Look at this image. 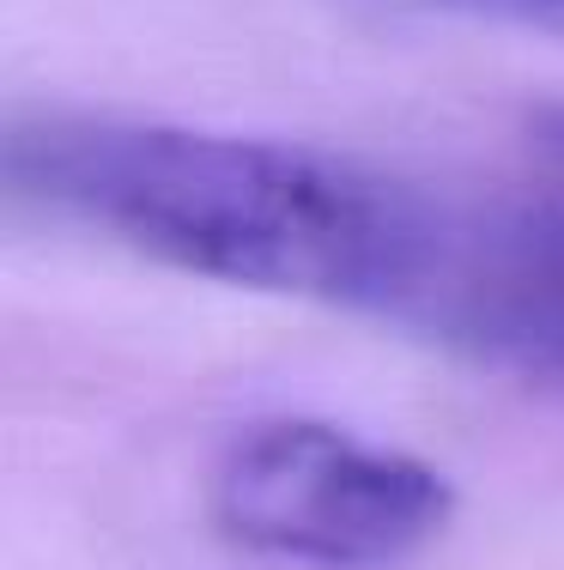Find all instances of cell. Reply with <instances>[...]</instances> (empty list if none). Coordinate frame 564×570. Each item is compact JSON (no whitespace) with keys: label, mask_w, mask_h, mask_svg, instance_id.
Instances as JSON below:
<instances>
[{"label":"cell","mask_w":564,"mask_h":570,"mask_svg":"<svg viewBox=\"0 0 564 570\" xmlns=\"http://www.w3.org/2000/svg\"><path fill=\"white\" fill-rule=\"evenodd\" d=\"M449 515V473L334 419H255L207 468L212 534L267 564L395 570L432 547Z\"/></svg>","instance_id":"2"},{"label":"cell","mask_w":564,"mask_h":570,"mask_svg":"<svg viewBox=\"0 0 564 570\" xmlns=\"http://www.w3.org/2000/svg\"><path fill=\"white\" fill-rule=\"evenodd\" d=\"M383 322L564 395V195H432Z\"/></svg>","instance_id":"3"},{"label":"cell","mask_w":564,"mask_h":570,"mask_svg":"<svg viewBox=\"0 0 564 570\" xmlns=\"http://www.w3.org/2000/svg\"><path fill=\"white\" fill-rule=\"evenodd\" d=\"M419 12H449V19H474V24H504V31H528V37H558L564 43V0H400Z\"/></svg>","instance_id":"4"},{"label":"cell","mask_w":564,"mask_h":570,"mask_svg":"<svg viewBox=\"0 0 564 570\" xmlns=\"http://www.w3.org/2000/svg\"><path fill=\"white\" fill-rule=\"evenodd\" d=\"M0 176L19 207L188 279L310 297L383 322L425 188L261 134L86 110L12 116Z\"/></svg>","instance_id":"1"},{"label":"cell","mask_w":564,"mask_h":570,"mask_svg":"<svg viewBox=\"0 0 564 570\" xmlns=\"http://www.w3.org/2000/svg\"><path fill=\"white\" fill-rule=\"evenodd\" d=\"M534 134H541V153H553L564 165V110H546L541 121H534Z\"/></svg>","instance_id":"5"}]
</instances>
